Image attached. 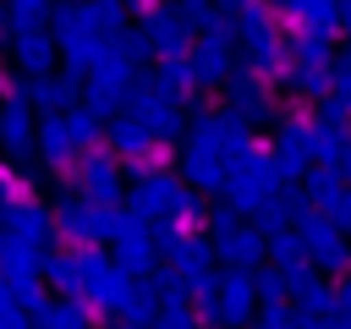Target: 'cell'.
<instances>
[{"instance_id":"6da1fadb","label":"cell","mask_w":351,"mask_h":329,"mask_svg":"<svg viewBox=\"0 0 351 329\" xmlns=\"http://www.w3.org/2000/svg\"><path fill=\"white\" fill-rule=\"evenodd\" d=\"M0 159L16 164V170H33L38 164V110H33L22 77L0 93Z\"/></svg>"},{"instance_id":"7a4b0ae2","label":"cell","mask_w":351,"mask_h":329,"mask_svg":"<svg viewBox=\"0 0 351 329\" xmlns=\"http://www.w3.org/2000/svg\"><path fill=\"white\" fill-rule=\"evenodd\" d=\"M49 208H55V230H60L66 247H110L121 219H126V208H93L77 192H55Z\"/></svg>"},{"instance_id":"3957f363","label":"cell","mask_w":351,"mask_h":329,"mask_svg":"<svg viewBox=\"0 0 351 329\" xmlns=\"http://www.w3.org/2000/svg\"><path fill=\"white\" fill-rule=\"evenodd\" d=\"M126 115H132V121H143V132H148L154 143H165V148H181V143H186V132H192L186 104H181V99H170V93H159L148 77L132 88Z\"/></svg>"},{"instance_id":"277c9868","label":"cell","mask_w":351,"mask_h":329,"mask_svg":"<svg viewBox=\"0 0 351 329\" xmlns=\"http://www.w3.org/2000/svg\"><path fill=\"white\" fill-rule=\"evenodd\" d=\"M176 175H181L197 197H225L230 170H225V154H219V143H214L208 126H192V132H186L181 159H176Z\"/></svg>"},{"instance_id":"5b68a950","label":"cell","mask_w":351,"mask_h":329,"mask_svg":"<svg viewBox=\"0 0 351 329\" xmlns=\"http://www.w3.org/2000/svg\"><path fill=\"white\" fill-rule=\"evenodd\" d=\"M110 263H115V258H110L104 247H60V252H49V263H44V285H49L55 296H77V302H82Z\"/></svg>"},{"instance_id":"8992f818","label":"cell","mask_w":351,"mask_h":329,"mask_svg":"<svg viewBox=\"0 0 351 329\" xmlns=\"http://www.w3.org/2000/svg\"><path fill=\"white\" fill-rule=\"evenodd\" d=\"M121 170H126V164H121L110 148H93V154L77 159V170H71V192L88 197L93 208H126V181H121Z\"/></svg>"},{"instance_id":"52a82bcc","label":"cell","mask_w":351,"mask_h":329,"mask_svg":"<svg viewBox=\"0 0 351 329\" xmlns=\"http://www.w3.org/2000/svg\"><path fill=\"white\" fill-rule=\"evenodd\" d=\"M219 110H225L230 121H241L247 132H252V126H280V104H274L269 82L252 77V71H241V66H236V77H230L225 93H219Z\"/></svg>"},{"instance_id":"ba28073f","label":"cell","mask_w":351,"mask_h":329,"mask_svg":"<svg viewBox=\"0 0 351 329\" xmlns=\"http://www.w3.org/2000/svg\"><path fill=\"white\" fill-rule=\"evenodd\" d=\"M132 22L148 33V44H154V60H181V55H192V27L176 16V5H148V0H132Z\"/></svg>"},{"instance_id":"9c48e42d","label":"cell","mask_w":351,"mask_h":329,"mask_svg":"<svg viewBox=\"0 0 351 329\" xmlns=\"http://www.w3.org/2000/svg\"><path fill=\"white\" fill-rule=\"evenodd\" d=\"M186 192H192V186H186L176 170L137 175V181H132V214H137V219H148V225H170V219L181 214Z\"/></svg>"},{"instance_id":"30bf717a","label":"cell","mask_w":351,"mask_h":329,"mask_svg":"<svg viewBox=\"0 0 351 329\" xmlns=\"http://www.w3.org/2000/svg\"><path fill=\"white\" fill-rule=\"evenodd\" d=\"M110 258H115V269H126V274H137V280H148V274L165 263L154 225L137 219L132 208H126V219H121V230H115V241H110Z\"/></svg>"},{"instance_id":"8fae6325","label":"cell","mask_w":351,"mask_h":329,"mask_svg":"<svg viewBox=\"0 0 351 329\" xmlns=\"http://www.w3.org/2000/svg\"><path fill=\"white\" fill-rule=\"evenodd\" d=\"M274 11L285 38H340V0H280Z\"/></svg>"},{"instance_id":"7c38bea8","label":"cell","mask_w":351,"mask_h":329,"mask_svg":"<svg viewBox=\"0 0 351 329\" xmlns=\"http://www.w3.org/2000/svg\"><path fill=\"white\" fill-rule=\"evenodd\" d=\"M192 77H197V93H225V82L236 77V49H230V38H219V33H197L192 38Z\"/></svg>"},{"instance_id":"4fadbf2b","label":"cell","mask_w":351,"mask_h":329,"mask_svg":"<svg viewBox=\"0 0 351 329\" xmlns=\"http://www.w3.org/2000/svg\"><path fill=\"white\" fill-rule=\"evenodd\" d=\"M302 236H307V263L318 269V274H351V236L346 230H335L324 214H313L307 225H302Z\"/></svg>"},{"instance_id":"5bb4252c","label":"cell","mask_w":351,"mask_h":329,"mask_svg":"<svg viewBox=\"0 0 351 329\" xmlns=\"http://www.w3.org/2000/svg\"><path fill=\"white\" fill-rule=\"evenodd\" d=\"M137 291H143V280L110 263V269H104V274L93 280V291H88L82 302L93 307V318H115V324H121V318L132 313V302H137Z\"/></svg>"},{"instance_id":"9a60e30c","label":"cell","mask_w":351,"mask_h":329,"mask_svg":"<svg viewBox=\"0 0 351 329\" xmlns=\"http://www.w3.org/2000/svg\"><path fill=\"white\" fill-rule=\"evenodd\" d=\"M11 66H16L22 82L55 77V71H60V44H55V33H27V38H16V44H11Z\"/></svg>"},{"instance_id":"2e32d148","label":"cell","mask_w":351,"mask_h":329,"mask_svg":"<svg viewBox=\"0 0 351 329\" xmlns=\"http://www.w3.org/2000/svg\"><path fill=\"white\" fill-rule=\"evenodd\" d=\"M27 99H33L38 121H44V115H71V110H82L88 82H77L71 71H55V77H44V82H27Z\"/></svg>"},{"instance_id":"e0dca14e","label":"cell","mask_w":351,"mask_h":329,"mask_svg":"<svg viewBox=\"0 0 351 329\" xmlns=\"http://www.w3.org/2000/svg\"><path fill=\"white\" fill-rule=\"evenodd\" d=\"M5 225H11V241H27V247H38V252H60V247H55V241H60V230H55V208H44V203H22V208L5 214Z\"/></svg>"},{"instance_id":"ac0fdd59","label":"cell","mask_w":351,"mask_h":329,"mask_svg":"<svg viewBox=\"0 0 351 329\" xmlns=\"http://www.w3.org/2000/svg\"><path fill=\"white\" fill-rule=\"evenodd\" d=\"M291 307H296V318H335V285L307 263L291 274Z\"/></svg>"},{"instance_id":"d6986e66","label":"cell","mask_w":351,"mask_h":329,"mask_svg":"<svg viewBox=\"0 0 351 329\" xmlns=\"http://www.w3.org/2000/svg\"><path fill=\"white\" fill-rule=\"evenodd\" d=\"M219 252V269H247V274H258L263 263H269V236L258 230V225H241L230 241H219L214 247Z\"/></svg>"},{"instance_id":"ffe728a7","label":"cell","mask_w":351,"mask_h":329,"mask_svg":"<svg viewBox=\"0 0 351 329\" xmlns=\"http://www.w3.org/2000/svg\"><path fill=\"white\" fill-rule=\"evenodd\" d=\"M33 329H93V307L77 296H55L44 313H33Z\"/></svg>"},{"instance_id":"44dd1931","label":"cell","mask_w":351,"mask_h":329,"mask_svg":"<svg viewBox=\"0 0 351 329\" xmlns=\"http://www.w3.org/2000/svg\"><path fill=\"white\" fill-rule=\"evenodd\" d=\"M148 82L159 88V93H170V99H192L197 93V77H192V60L181 55V60H154V71H148Z\"/></svg>"},{"instance_id":"7402d4cb","label":"cell","mask_w":351,"mask_h":329,"mask_svg":"<svg viewBox=\"0 0 351 329\" xmlns=\"http://www.w3.org/2000/svg\"><path fill=\"white\" fill-rule=\"evenodd\" d=\"M49 22H55V5L49 0H11L5 33L11 38H27V33H49Z\"/></svg>"},{"instance_id":"603a6c76","label":"cell","mask_w":351,"mask_h":329,"mask_svg":"<svg viewBox=\"0 0 351 329\" xmlns=\"http://www.w3.org/2000/svg\"><path fill=\"white\" fill-rule=\"evenodd\" d=\"M22 203H38V175L0 159V208L11 214V208H22Z\"/></svg>"},{"instance_id":"cb8c5ba5","label":"cell","mask_w":351,"mask_h":329,"mask_svg":"<svg viewBox=\"0 0 351 329\" xmlns=\"http://www.w3.org/2000/svg\"><path fill=\"white\" fill-rule=\"evenodd\" d=\"M88 22H93V33L104 44H115L126 33V22H132V5H121V0H88Z\"/></svg>"},{"instance_id":"d4e9b609","label":"cell","mask_w":351,"mask_h":329,"mask_svg":"<svg viewBox=\"0 0 351 329\" xmlns=\"http://www.w3.org/2000/svg\"><path fill=\"white\" fill-rule=\"evenodd\" d=\"M302 192H307V197L318 203V214H324V208H329L340 192H351V186H346V175H340L335 164H313V170H307V181H302Z\"/></svg>"},{"instance_id":"484cf974","label":"cell","mask_w":351,"mask_h":329,"mask_svg":"<svg viewBox=\"0 0 351 329\" xmlns=\"http://www.w3.org/2000/svg\"><path fill=\"white\" fill-rule=\"evenodd\" d=\"M269 263L285 269V274L307 269V236H302V230H280V236H269Z\"/></svg>"},{"instance_id":"4316f807","label":"cell","mask_w":351,"mask_h":329,"mask_svg":"<svg viewBox=\"0 0 351 329\" xmlns=\"http://www.w3.org/2000/svg\"><path fill=\"white\" fill-rule=\"evenodd\" d=\"M313 148H318V164H335V170H340V164H346V154H351V132H346V126H324V121H318V126H313Z\"/></svg>"},{"instance_id":"83f0119b","label":"cell","mask_w":351,"mask_h":329,"mask_svg":"<svg viewBox=\"0 0 351 329\" xmlns=\"http://www.w3.org/2000/svg\"><path fill=\"white\" fill-rule=\"evenodd\" d=\"M55 44H71V38H88L93 22H88V5H55V22H49Z\"/></svg>"},{"instance_id":"f1b7e54d","label":"cell","mask_w":351,"mask_h":329,"mask_svg":"<svg viewBox=\"0 0 351 329\" xmlns=\"http://www.w3.org/2000/svg\"><path fill=\"white\" fill-rule=\"evenodd\" d=\"M280 302H291V274L263 263L258 269V307H280Z\"/></svg>"},{"instance_id":"f546056e","label":"cell","mask_w":351,"mask_h":329,"mask_svg":"<svg viewBox=\"0 0 351 329\" xmlns=\"http://www.w3.org/2000/svg\"><path fill=\"white\" fill-rule=\"evenodd\" d=\"M115 49H121L137 71H143V60H154V44H148V33H143V27H126V33L115 38Z\"/></svg>"},{"instance_id":"4dcf8cb0","label":"cell","mask_w":351,"mask_h":329,"mask_svg":"<svg viewBox=\"0 0 351 329\" xmlns=\"http://www.w3.org/2000/svg\"><path fill=\"white\" fill-rule=\"evenodd\" d=\"M154 329H203V318H197V307H192V302H181V307H165Z\"/></svg>"},{"instance_id":"1f68e13d","label":"cell","mask_w":351,"mask_h":329,"mask_svg":"<svg viewBox=\"0 0 351 329\" xmlns=\"http://www.w3.org/2000/svg\"><path fill=\"white\" fill-rule=\"evenodd\" d=\"M252 329H296V307H291V302H280V307H258Z\"/></svg>"},{"instance_id":"d6a6232c","label":"cell","mask_w":351,"mask_h":329,"mask_svg":"<svg viewBox=\"0 0 351 329\" xmlns=\"http://www.w3.org/2000/svg\"><path fill=\"white\" fill-rule=\"evenodd\" d=\"M324 219H329L335 230H346V236H351V192H340V197L324 208Z\"/></svg>"},{"instance_id":"836d02e7","label":"cell","mask_w":351,"mask_h":329,"mask_svg":"<svg viewBox=\"0 0 351 329\" xmlns=\"http://www.w3.org/2000/svg\"><path fill=\"white\" fill-rule=\"evenodd\" d=\"M335 93H340V99L351 104V55H346V49L335 55Z\"/></svg>"},{"instance_id":"e575fe53","label":"cell","mask_w":351,"mask_h":329,"mask_svg":"<svg viewBox=\"0 0 351 329\" xmlns=\"http://www.w3.org/2000/svg\"><path fill=\"white\" fill-rule=\"evenodd\" d=\"M0 329H33V313H22L16 302H0Z\"/></svg>"},{"instance_id":"d590c367","label":"cell","mask_w":351,"mask_h":329,"mask_svg":"<svg viewBox=\"0 0 351 329\" xmlns=\"http://www.w3.org/2000/svg\"><path fill=\"white\" fill-rule=\"evenodd\" d=\"M335 318H351V274L335 285Z\"/></svg>"},{"instance_id":"8d00e7d4","label":"cell","mask_w":351,"mask_h":329,"mask_svg":"<svg viewBox=\"0 0 351 329\" xmlns=\"http://www.w3.org/2000/svg\"><path fill=\"white\" fill-rule=\"evenodd\" d=\"M340 38L351 44V0H340Z\"/></svg>"},{"instance_id":"74e56055","label":"cell","mask_w":351,"mask_h":329,"mask_svg":"<svg viewBox=\"0 0 351 329\" xmlns=\"http://www.w3.org/2000/svg\"><path fill=\"white\" fill-rule=\"evenodd\" d=\"M5 236H11V225H5V208H0V252H5Z\"/></svg>"},{"instance_id":"f35d334b","label":"cell","mask_w":351,"mask_h":329,"mask_svg":"<svg viewBox=\"0 0 351 329\" xmlns=\"http://www.w3.org/2000/svg\"><path fill=\"white\" fill-rule=\"evenodd\" d=\"M340 175H346V186H351V154H346V164H340Z\"/></svg>"}]
</instances>
